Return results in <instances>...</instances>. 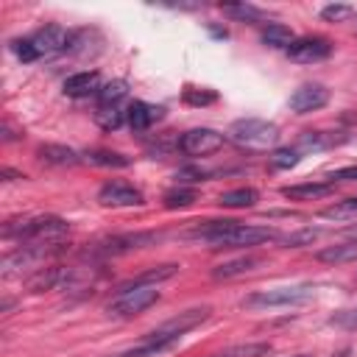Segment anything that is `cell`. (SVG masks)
Returning a JSON list of instances; mask_svg holds the SVG:
<instances>
[{"label":"cell","mask_w":357,"mask_h":357,"mask_svg":"<svg viewBox=\"0 0 357 357\" xmlns=\"http://www.w3.org/2000/svg\"><path fill=\"white\" fill-rule=\"evenodd\" d=\"M190 240H204L212 248H254L271 240H279V231L271 226H248L237 220H206L187 231Z\"/></svg>","instance_id":"1"},{"label":"cell","mask_w":357,"mask_h":357,"mask_svg":"<svg viewBox=\"0 0 357 357\" xmlns=\"http://www.w3.org/2000/svg\"><path fill=\"white\" fill-rule=\"evenodd\" d=\"M70 231V223L59 215H39L28 220H8L3 226L6 240H17L20 245H50V243H64Z\"/></svg>","instance_id":"2"},{"label":"cell","mask_w":357,"mask_h":357,"mask_svg":"<svg viewBox=\"0 0 357 357\" xmlns=\"http://www.w3.org/2000/svg\"><path fill=\"white\" fill-rule=\"evenodd\" d=\"M229 137L240 145V148H251V151H265L271 145H276L279 139V126L262 117H240L229 126Z\"/></svg>","instance_id":"3"},{"label":"cell","mask_w":357,"mask_h":357,"mask_svg":"<svg viewBox=\"0 0 357 357\" xmlns=\"http://www.w3.org/2000/svg\"><path fill=\"white\" fill-rule=\"evenodd\" d=\"M315 296L312 284H287V287H271V290H257L243 298L245 310H271V307H296L304 304Z\"/></svg>","instance_id":"4"},{"label":"cell","mask_w":357,"mask_h":357,"mask_svg":"<svg viewBox=\"0 0 357 357\" xmlns=\"http://www.w3.org/2000/svg\"><path fill=\"white\" fill-rule=\"evenodd\" d=\"M159 301V290L156 284H126L109 304V312L114 318H134L139 312H145L148 307H153Z\"/></svg>","instance_id":"5"},{"label":"cell","mask_w":357,"mask_h":357,"mask_svg":"<svg viewBox=\"0 0 357 357\" xmlns=\"http://www.w3.org/2000/svg\"><path fill=\"white\" fill-rule=\"evenodd\" d=\"M162 234L156 231H128V234H112L106 240H98L86 257H98V259H109V257H120V254H131V251H139V248H148L159 240Z\"/></svg>","instance_id":"6"},{"label":"cell","mask_w":357,"mask_h":357,"mask_svg":"<svg viewBox=\"0 0 357 357\" xmlns=\"http://www.w3.org/2000/svg\"><path fill=\"white\" fill-rule=\"evenodd\" d=\"M226 142V137L215 128H190L176 139V148L187 156H209L215 151H220Z\"/></svg>","instance_id":"7"},{"label":"cell","mask_w":357,"mask_h":357,"mask_svg":"<svg viewBox=\"0 0 357 357\" xmlns=\"http://www.w3.org/2000/svg\"><path fill=\"white\" fill-rule=\"evenodd\" d=\"M284 53L296 64H315L332 56V42L324 36H304V39H296Z\"/></svg>","instance_id":"8"},{"label":"cell","mask_w":357,"mask_h":357,"mask_svg":"<svg viewBox=\"0 0 357 357\" xmlns=\"http://www.w3.org/2000/svg\"><path fill=\"white\" fill-rule=\"evenodd\" d=\"M326 103H329V89H326L324 84H312V81L296 86V89L290 92V100H287L290 112H296V114L318 112V109H324Z\"/></svg>","instance_id":"9"},{"label":"cell","mask_w":357,"mask_h":357,"mask_svg":"<svg viewBox=\"0 0 357 357\" xmlns=\"http://www.w3.org/2000/svg\"><path fill=\"white\" fill-rule=\"evenodd\" d=\"M98 201L103 206H142L145 195L128 181H106L98 190Z\"/></svg>","instance_id":"10"},{"label":"cell","mask_w":357,"mask_h":357,"mask_svg":"<svg viewBox=\"0 0 357 357\" xmlns=\"http://www.w3.org/2000/svg\"><path fill=\"white\" fill-rule=\"evenodd\" d=\"M178 340H181V337H176V335H165V332L153 329V332H148L137 346L123 349V351H117V354H112V357H156V354H162V351H170Z\"/></svg>","instance_id":"11"},{"label":"cell","mask_w":357,"mask_h":357,"mask_svg":"<svg viewBox=\"0 0 357 357\" xmlns=\"http://www.w3.org/2000/svg\"><path fill=\"white\" fill-rule=\"evenodd\" d=\"M31 42H33V47H36V53H39V59L42 56H56V53H64V47H67V39H70V31H64L61 25H56V22H47L45 28H39L33 36H28Z\"/></svg>","instance_id":"12"},{"label":"cell","mask_w":357,"mask_h":357,"mask_svg":"<svg viewBox=\"0 0 357 357\" xmlns=\"http://www.w3.org/2000/svg\"><path fill=\"white\" fill-rule=\"evenodd\" d=\"M209 315H212L209 307H192V310H184V312H178L176 318L165 321V324L156 326V329L165 332V335H176V337H181L184 332H190V329H195L198 324H204Z\"/></svg>","instance_id":"13"},{"label":"cell","mask_w":357,"mask_h":357,"mask_svg":"<svg viewBox=\"0 0 357 357\" xmlns=\"http://www.w3.org/2000/svg\"><path fill=\"white\" fill-rule=\"evenodd\" d=\"M100 45H103V39H100V33L95 28H78V31H70V39H67L64 53L84 56L86 59V56H95L100 50Z\"/></svg>","instance_id":"14"},{"label":"cell","mask_w":357,"mask_h":357,"mask_svg":"<svg viewBox=\"0 0 357 357\" xmlns=\"http://www.w3.org/2000/svg\"><path fill=\"white\" fill-rule=\"evenodd\" d=\"M162 117H165V109L162 106H153V103H145V100H134L126 109V120H128V126L134 131H148Z\"/></svg>","instance_id":"15"},{"label":"cell","mask_w":357,"mask_h":357,"mask_svg":"<svg viewBox=\"0 0 357 357\" xmlns=\"http://www.w3.org/2000/svg\"><path fill=\"white\" fill-rule=\"evenodd\" d=\"M100 75L95 70H84V73H75L64 81V95L67 98H89V95H98L100 92Z\"/></svg>","instance_id":"16"},{"label":"cell","mask_w":357,"mask_h":357,"mask_svg":"<svg viewBox=\"0 0 357 357\" xmlns=\"http://www.w3.org/2000/svg\"><path fill=\"white\" fill-rule=\"evenodd\" d=\"M335 192L332 181H304V184H287L282 187V195L290 201H318Z\"/></svg>","instance_id":"17"},{"label":"cell","mask_w":357,"mask_h":357,"mask_svg":"<svg viewBox=\"0 0 357 357\" xmlns=\"http://www.w3.org/2000/svg\"><path fill=\"white\" fill-rule=\"evenodd\" d=\"M36 156L45 162V165H53V167H75L81 162V153H75L73 148L67 145H59V142H45L36 148Z\"/></svg>","instance_id":"18"},{"label":"cell","mask_w":357,"mask_h":357,"mask_svg":"<svg viewBox=\"0 0 357 357\" xmlns=\"http://www.w3.org/2000/svg\"><path fill=\"white\" fill-rule=\"evenodd\" d=\"M318 262L326 265H343V262H357V240H343V243H332L321 251H315Z\"/></svg>","instance_id":"19"},{"label":"cell","mask_w":357,"mask_h":357,"mask_svg":"<svg viewBox=\"0 0 357 357\" xmlns=\"http://www.w3.org/2000/svg\"><path fill=\"white\" fill-rule=\"evenodd\" d=\"M61 276H64V268H59V265L39 268V271H33V273L25 279V290H28V293H42V290L59 287V284H61Z\"/></svg>","instance_id":"20"},{"label":"cell","mask_w":357,"mask_h":357,"mask_svg":"<svg viewBox=\"0 0 357 357\" xmlns=\"http://www.w3.org/2000/svg\"><path fill=\"white\" fill-rule=\"evenodd\" d=\"M220 11L237 22H262L268 20V11L254 3H220Z\"/></svg>","instance_id":"21"},{"label":"cell","mask_w":357,"mask_h":357,"mask_svg":"<svg viewBox=\"0 0 357 357\" xmlns=\"http://www.w3.org/2000/svg\"><path fill=\"white\" fill-rule=\"evenodd\" d=\"M259 265H262L259 257H240V259H229V262L218 265L212 271V276L215 279H234V276H243V273H248V271H254Z\"/></svg>","instance_id":"22"},{"label":"cell","mask_w":357,"mask_h":357,"mask_svg":"<svg viewBox=\"0 0 357 357\" xmlns=\"http://www.w3.org/2000/svg\"><path fill=\"white\" fill-rule=\"evenodd\" d=\"M257 201H259V192L254 187H237V190H229L218 198V204L226 206V209H248Z\"/></svg>","instance_id":"23"},{"label":"cell","mask_w":357,"mask_h":357,"mask_svg":"<svg viewBox=\"0 0 357 357\" xmlns=\"http://www.w3.org/2000/svg\"><path fill=\"white\" fill-rule=\"evenodd\" d=\"M262 42L268 45V47H290L293 42H296V36H293V31L287 28V25H282V22H268L265 28H262Z\"/></svg>","instance_id":"24"},{"label":"cell","mask_w":357,"mask_h":357,"mask_svg":"<svg viewBox=\"0 0 357 357\" xmlns=\"http://www.w3.org/2000/svg\"><path fill=\"white\" fill-rule=\"evenodd\" d=\"M84 159L89 165H98V167H128L131 165L128 156H123L117 151H106V148H92V151L84 153Z\"/></svg>","instance_id":"25"},{"label":"cell","mask_w":357,"mask_h":357,"mask_svg":"<svg viewBox=\"0 0 357 357\" xmlns=\"http://www.w3.org/2000/svg\"><path fill=\"white\" fill-rule=\"evenodd\" d=\"M321 218H326V220H357V195L335 201L332 206L321 209Z\"/></svg>","instance_id":"26"},{"label":"cell","mask_w":357,"mask_h":357,"mask_svg":"<svg viewBox=\"0 0 357 357\" xmlns=\"http://www.w3.org/2000/svg\"><path fill=\"white\" fill-rule=\"evenodd\" d=\"M271 351V343H234L229 349H220L209 357H265Z\"/></svg>","instance_id":"27"},{"label":"cell","mask_w":357,"mask_h":357,"mask_svg":"<svg viewBox=\"0 0 357 357\" xmlns=\"http://www.w3.org/2000/svg\"><path fill=\"white\" fill-rule=\"evenodd\" d=\"M126 120V112L123 106H98L95 109V123L103 128V131H117Z\"/></svg>","instance_id":"28"},{"label":"cell","mask_w":357,"mask_h":357,"mask_svg":"<svg viewBox=\"0 0 357 357\" xmlns=\"http://www.w3.org/2000/svg\"><path fill=\"white\" fill-rule=\"evenodd\" d=\"M128 95V84L126 81H109V84H103L100 86V92H98V106H120V100Z\"/></svg>","instance_id":"29"},{"label":"cell","mask_w":357,"mask_h":357,"mask_svg":"<svg viewBox=\"0 0 357 357\" xmlns=\"http://www.w3.org/2000/svg\"><path fill=\"white\" fill-rule=\"evenodd\" d=\"M195 198H198V192H195L192 187H173V190H167V192L162 195V201H165L167 209H184V206H190Z\"/></svg>","instance_id":"30"},{"label":"cell","mask_w":357,"mask_h":357,"mask_svg":"<svg viewBox=\"0 0 357 357\" xmlns=\"http://www.w3.org/2000/svg\"><path fill=\"white\" fill-rule=\"evenodd\" d=\"M176 271H178V265H173V262H165V265H156V268H151V271L139 273V276H137L131 284H159V282H165V279L176 276Z\"/></svg>","instance_id":"31"},{"label":"cell","mask_w":357,"mask_h":357,"mask_svg":"<svg viewBox=\"0 0 357 357\" xmlns=\"http://www.w3.org/2000/svg\"><path fill=\"white\" fill-rule=\"evenodd\" d=\"M301 162V151L298 148H276L273 153H271V165L276 167V170H290V167H296Z\"/></svg>","instance_id":"32"},{"label":"cell","mask_w":357,"mask_h":357,"mask_svg":"<svg viewBox=\"0 0 357 357\" xmlns=\"http://www.w3.org/2000/svg\"><path fill=\"white\" fill-rule=\"evenodd\" d=\"M332 142H335V139L326 137V134H321V131H304V134H298L296 148H298V151H318V148H326V145H332Z\"/></svg>","instance_id":"33"},{"label":"cell","mask_w":357,"mask_h":357,"mask_svg":"<svg viewBox=\"0 0 357 357\" xmlns=\"http://www.w3.org/2000/svg\"><path fill=\"white\" fill-rule=\"evenodd\" d=\"M181 98H184V103H187V106H209V103H215V100H218V92H212V89H195V86H187Z\"/></svg>","instance_id":"34"},{"label":"cell","mask_w":357,"mask_h":357,"mask_svg":"<svg viewBox=\"0 0 357 357\" xmlns=\"http://www.w3.org/2000/svg\"><path fill=\"white\" fill-rule=\"evenodd\" d=\"M318 234H321L318 229H301V231H293V234L279 237V243H282L284 248H301V245H310Z\"/></svg>","instance_id":"35"},{"label":"cell","mask_w":357,"mask_h":357,"mask_svg":"<svg viewBox=\"0 0 357 357\" xmlns=\"http://www.w3.org/2000/svg\"><path fill=\"white\" fill-rule=\"evenodd\" d=\"M329 324L332 326H340V329H349V332H357V307L337 310L335 315H329Z\"/></svg>","instance_id":"36"},{"label":"cell","mask_w":357,"mask_h":357,"mask_svg":"<svg viewBox=\"0 0 357 357\" xmlns=\"http://www.w3.org/2000/svg\"><path fill=\"white\" fill-rule=\"evenodd\" d=\"M351 14H354V8L346 6V3H335V6H324V8H321V17H324L326 22H343V20H349Z\"/></svg>","instance_id":"37"},{"label":"cell","mask_w":357,"mask_h":357,"mask_svg":"<svg viewBox=\"0 0 357 357\" xmlns=\"http://www.w3.org/2000/svg\"><path fill=\"white\" fill-rule=\"evenodd\" d=\"M11 50H14V56L20 61H36L39 59V53H36V47H33L31 39H14L11 42Z\"/></svg>","instance_id":"38"},{"label":"cell","mask_w":357,"mask_h":357,"mask_svg":"<svg viewBox=\"0 0 357 357\" xmlns=\"http://www.w3.org/2000/svg\"><path fill=\"white\" fill-rule=\"evenodd\" d=\"M329 181H357V167H343V170H335L329 173Z\"/></svg>","instance_id":"39"},{"label":"cell","mask_w":357,"mask_h":357,"mask_svg":"<svg viewBox=\"0 0 357 357\" xmlns=\"http://www.w3.org/2000/svg\"><path fill=\"white\" fill-rule=\"evenodd\" d=\"M0 176H3V181H11V178H25L22 173H17V170H11V167H3V170H0Z\"/></svg>","instance_id":"40"},{"label":"cell","mask_w":357,"mask_h":357,"mask_svg":"<svg viewBox=\"0 0 357 357\" xmlns=\"http://www.w3.org/2000/svg\"><path fill=\"white\" fill-rule=\"evenodd\" d=\"M212 31V36H218V39H226V31H220V28H209Z\"/></svg>","instance_id":"41"},{"label":"cell","mask_w":357,"mask_h":357,"mask_svg":"<svg viewBox=\"0 0 357 357\" xmlns=\"http://www.w3.org/2000/svg\"><path fill=\"white\" fill-rule=\"evenodd\" d=\"M296 357H312V354H296Z\"/></svg>","instance_id":"42"}]
</instances>
